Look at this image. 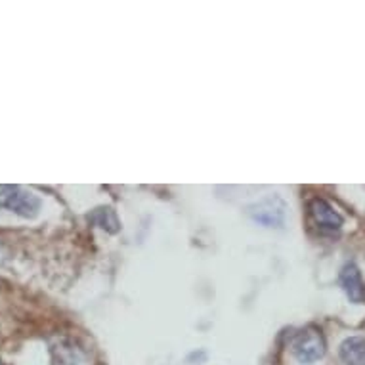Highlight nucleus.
Segmentation results:
<instances>
[{
    "instance_id": "nucleus-1",
    "label": "nucleus",
    "mask_w": 365,
    "mask_h": 365,
    "mask_svg": "<svg viewBox=\"0 0 365 365\" xmlns=\"http://www.w3.org/2000/svg\"><path fill=\"white\" fill-rule=\"evenodd\" d=\"M291 352L300 364H314L325 356V339L322 331L308 327L300 331L291 342Z\"/></svg>"
},
{
    "instance_id": "nucleus-2",
    "label": "nucleus",
    "mask_w": 365,
    "mask_h": 365,
    "mask_svg": "<svg viewBox=\"0 0 365 365\" xmlns=\"http://www.w3.org/2000/svg\"><path fill=\"white\" fill-rule=\"evenodd\" d=\"M247 212L252 220L262 224V226L282 227L283 222H285V215H287V205L282 197L269 195V197H264L262 201L251 205Z\"/></svg>"
},
{
    "instance_id": "nucleus-3",
    "label": "nucleus",
    "mask_w": 365,
    "mask_h": 365,
    "mask_svg": "<svg viewBox=\"0 0 365 365\" xmlns=\"http://www.w3.org/2000/svg\"><path fill=\"white\" fill-rule=\"evenodd\" d=\"M6 207L19 216H35L36 210L41 209V199L33 193L21 192L16 186H0V209Z\"/></svg>"
},
{
    "instance_id": "nucleus-4",
    "label": "nucleus",
    "mask_w": 365,
    "mask_h": 365,
    "mask_svg": "<svg viewBox=\"0 0 365 365\" xmlns=\"http://www.w3.org/2000/svg\"><path fill=\"white\" fill-rule=\"evenodd\" d=\"M308 210H310L312 220L316 222V226L324 234H335L342 227V216L325 199L314 197L308 203Z\"/></svg>"
},
{
    "instance_id": "nucleus-5",
    "label": "nucleus",
    "mask_w": 365,
    "mask_h": 365,
    "mask_svg": "<svg viewBox=\"0 0 365 365\" xmlns=\"http://www.w3.org/2000/svg\"><path fill=\"white\" fill-rule=\"evenodd\" d=\"M341 285L344 293L352 302H364L365 300V283L356 264H346L341 269Z\"/></svg>"
},
{
    "instance_id": "nucleus-6",
    "label": "nucleus",
    "mask_w": 365,
    "mask_h": 365,
    "mask_svg": "<svg viewBox=\"0 0 365 365\" xmlns=\"http://www.w3.org/2000/svg\"><path fill=\"white\" fill-rule=\"evenodd\" d=\"M341 358L346 365H365V339H346L341 344Z\"/></svg>"
},
{
    "instance_id": "nucleus-7",
    "label": "nucleus",
    "mask_w": 365,
    "mask_h": 365,
    "mask_svg": "<svg viewBox=\"0 0 365 365\" xmlns=\"http://www.w3.org/2000/svg\"><path fill=\"white\" fill-rule=\"evenodd\" d=\"M90 222H94L96 226L103 227L106 232H109V234H117L119 232V218H117V212H115L111 207H100V209H96L92 215L88 216Z\"/></svg>"
}]
</instances>
